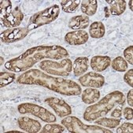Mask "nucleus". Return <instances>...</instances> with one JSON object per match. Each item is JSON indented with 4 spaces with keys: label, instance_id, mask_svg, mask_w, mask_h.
<instances>
[{
    "label": "nucleus",
    "instance_id": "f257e3e1",
    "mask_svg": "<svg viewBox=\"0 0 133 133\" xmlns=\"http://www.w3.org/2000/svg\"><path fill=\"white\" fill-rule=\"evenodd\" d=\"M68 56V51L61 46H38L27 50L20 56L6 62L5 68L11 72H21L34 66L39 61L43 59L60 60Z\"/></svg>",
    "mask_w": 133,
    "mask_h": 133
},
{
    "label": "nucleus",
    "instance_id": "f03ea898",
    "mask_svg": "<svg viewBox=\"0 0 133 133\" xmlns=\"http://www.w3.org/2000/svg\"><path fill=\"white\" fill-rule=\"evenodd\" d=\"M17 83L42 86L67 96H76L81 93V86L72 79L51 76L36 69H29L20 75L17 78Z\"/></svg>",
    "mask_w": 133,
    "mask_h": 133
},
{
    "label": "nucleus",
    "instance_id": "7ed1b4c3",
    "mask_svg": "<svg viewBox=\"0 0 133 133\" xmlns=\"http://www.w3.org/2000/svg\"><path fill=\"white\" fill-rule=\"evenodd\" d=\"M125 100L126 98L122 92L119 91H113L103 97L98 102L88 106L84 111V119L86 121L91 122L98 117H105L117 105H123Z\"/></svg>",
    "mask_w": 133,
    "mask_h": 133
},
{
    "label": "nucleus",
    "instance_id": "20e7f679",
    "mask_svg": "<svg viewBox=\"0 0 133 133\" xmlns=\"http://www.w3.org/2000/svg\"><path fill=\"white\" fill-rule=\"evenodd\" d=\"M61 123L72 133H113L111 130H108L99 125L85 124L79 118L73 116H67Z\"/></svg>",
    "mask_w": 133,
    "mask_h": 133
},
{
    "label": "nucleus",
    "instance_id": "39448f33",
    "mask_svg": "<svg viewBox=\"0 0 133 133\" xmlns=\"http://www.w3.org/2000/svg\"><path fill=\"white\" fill-rule=\"evenodd\" d=\"M60 14V7L58 5H54L39 11L32 15L29 20L27 28L29 31L38 29L45 24H48L55 21Z\"/></svg>",
    "mask_w": 133,
    "mask_h": 133
},
{
    "label": "nucleus",
    "instance_id": "423d86ee",
    "mask_svg": "<svg viewBox=\"0 0 133 133\" xmlns=\"http://www.w3.org/2000/svg\"><path fill=\"white\" fill-rule=\"evenodd\" d=\"M39 68L48 74L68 76L72 69V62L69 58H64L61 62H55L51 60L42 61L39 63Z\"/></svg>",
    "mask_w": 133,
    "mask_h": 133
},
{
    "label": "nucleus",
    "instance_id": "0eeeda50",
    "mask_svg": "<svg viewBox=\"0 0 133 133\" xmlns=\"http://www.w3.org/2000/svg\"><path fill=\"white\" fill-rule=\"evenodd\" d=\"M20 114H30L36 117H39L43 121L46 123H54L56 121L55 116L46 108L33 103H21L17 106Z\"/></svg>",
    "mask_w": 133,
    "mask_h": 133
},
{
    "label": "nucleus",
    "instance_id": "6e6552de",
    "mask_svg": "<svg viewBox=\"0 0 133 133\" xmlns=\"http://www.w3.org/2000/svg\"><path fill=\"white\" fill-rule=\"evenodd\" d=\"M45 102L55 110L59 117H65L72 114V109L69 105L61 98L50 97L46 98Z\"/></svg>",
    "mask_w": 133,
    "mask_h": 133
},
{
    "label": "nucleus",
    "instance_id": "1a4fd4ad",
    "mask_svg": "<svg viewBox=\"0 0 133 133\" xmlns=\"http://www.w3.org/2000/svg\"><path fill=\"white\" fill-rule=\"evenodd\" d=\"M29 32V30L28 28H14L6 29L3 32H2L0 35L1 41L3 43H15L17 41H20L23 39L24 37H26Z\"/></svg>",
    "mask_w": 133,
    "mask_h": 133
},
{
    "label": "nucleus",
    "instance_id": "9d476101",
    "mask_svg": "<svg viewBox=\"0 0 133 133\" xmlns=\"http://www.w3.org/2000/svg\"><path fill=\"white\" fill-rule=\"evenodd\" d=\"M24 19V14L18 8H14L10 14L1 17V25L3 27L14 29L17 28Z\"/></svg>",
    "mask_w": 133,
    "mask_h": 133
},
{
    "label": "nucleus",
    "instance_id": "9b49d317",
    "mask_svg": "<svg viewBox=\"0 0 133 133\" xmlns=\"http://www.w3.org/2000/svg\"><path fill=\"white\" fill-rule=\"evenodd\" d=\"M79 82L83 87L101 88L105 84V78L102 75L95 72H89L79 78Z\"/></svg>",
    "mask_w": 133,
    "mask_h": 133
},
{
    "label": "nucleus",
    "instance_id": "f8f14e48",
    "mask_svg": "<svg viewBox=\"0 0 133 133\" xmlns=\"http://www.w3.org/2000/svg\"><path fill=\"white\" fill-rule=\"evenodd\" d=\"M89 36L84 30H75L68 32L65 36L66 43L72 46L82 45L88 42Z\"/></svg>",
    "mask_w": 133,
    "mask_h": 133
},
{
    "label": "nucleus",
    "instance_id": "ddd939ff",
    "mask_svg": "<svg viewBox=\"0 0 133 133\" xmlns=\"http://www.w3.org/2000/svg\"><path fill=\"white\" fill-rule=\"evenodd\" d=\"M19 128L29 133H37L41 130V124L29 117H21L17 121Z\"/></svg>",
    "mask_w": 133,
    "mask_h": 133
},
{
    "label": "nucleus",
    "instance_id": "4468645a",
    "mask_svg": "<svg viewBox=\"0 0 133 133\" xmlns=\"http://www.w3.org/2000/svg\"><path fill=\"white\" fill-rule=\"evenodd\" d=\"M111 64V58L108 56H94L91 59V68L95 72L105 71Z\"/></svg>",
    "mask_w": 133,
    "mask_h": 133
},
{
    "label": "nucleus",
    "instance_id": "2eb2a0df",
    "mask_svg": "<svg viewBox=\"0 0 133 133\" xmlns=\"http://www.w3.org/2000/svg\"><path fill=\"white\" fill-rule=\"evenodd\" d=\"M89 25V17L86 15H78L72 17L68 24L71 29H84Z\"/></svg>",
    "mask_w": 133,
    "mask_h": 133
},
{
    "label": "nucleus",
    "instance_id": "dca6fc26",
    "mask_svg": "<svg viewBox=\"0 0 133 133\" xmlns=\"http://www.w3.org/2000/svg\"><path fill=\"white\" fill-rule=\"evenodd\" d=\"M88 69V58L86 57L77 58L73 62V73L75 76H79L87 72Z\"/></svg>",
    "mask_w": 133,
    "mask_h": 133
},
{
    "label": "nucleus",
    "instance_id": "f3484780",
    "mask_svg": "<svg viewBox=\"0 0 133 133\" xmlns=\"http://www.w3.org/2000/svg\"><path fill=\"white\" fill-rule=\"evenodd\" d=\"M100 98V92L95 88H87L82 92V101L88 105L93 104L98 101Z\"/></svg>",
    "mask_w": 133,
    "mask_h": 133
},
{
    "label": "nucleus",
    "instance_id": "a211bd4d",
    "mask_svg": "<svg viewBox=\"0 0 133 133\" xmlns=\"http://www.w3.org/2000/svg\"><path fill=\"white\" fill-rule=\"evenodd\" d=\"M110 3V14L114 16H119L122 14L126 10V2L124 0H115V1H106Z\"/></svg>",
    "mask_w": 133,
    "mask_h": 133
},
{
    "label": "nucleus",
    "instance_id": "6ab92c4d",
    "mask_svg": "<svg viewBox=\"0 0 133 133\" xmlns=\"http://www.w3.org/2000/svg\"><path fill=\"white\" fill-rule=\"evenodd\" d=\"M105 32V25L101 21L93 22L89 28L90 36L94 39H100L104 36Z\"/></svg>",
    "mask_w": 133,
    "mask_h": 133
},
{
    "label": "nucleus",
    "instance_id": "aec40b11",
    "mask_svg": "<svg viewBox=\"0 0 133 133\" xmlns=\"http://www.w3.org/2000/svg\"><path fill=\"white\" fill-rule=\"evenodd\" d=\"M81 11L86 16H93L98 8V2L96 0H84L81 1Z\"/></svg>",
    "mask_w": 133,
    "mask_h": 133
},
{
    "label": "nucleus",
    "instance_id": "412c9836",
    "mask_svg": "<svg viewBox=\"0 0 133 133\" xmlns=\"http://www.w3.org/2000/svg\"><path fill=\"white\" fill-rule=\"evenodd\" d=\"M121 123V119L119 118H109V117H101L98 118L97 121H95V124L97 125H101L103 127H106L109 128H115Z\"/></svg>",
    "mask_w": 133,
    "mask_h": 133
},
{
    "label": "nucleus",
    "instance_id": "4be33fe9",
    "mask_svg": "<svg viewBox=\"0 0 133 133\" xmlns=\"http://www.w3.org/2000/svg\"><path fill=\"white\" fill-rule=\"evenodd\" d=\"M81 3V1H79V0H65V1H61L62 10L66 13H74Z\"/></svg>",
    "mask_w": 133,
    "mask_h": 133
},
{
    "label": "nucleus",
    "instance_id": "5701e85b",
    "mask_svg": "<svg viewBox=\"0 0 133 133\" xmlns=\"http://www.w3.org/2000/svg\"><path fill=\"white\" fill-rule=\"evenodd\" d=\"M16 78V75L14 73L8 72H0V87L3 88L10 84H11Z\"/></svg>",
    "mask_w": 133,
    "mask_h": 133
},
{
    "label": "nucleus",
    "instance_id": "b1692460",
    "mask_svg": "<svg viewBox=\"0 0 133 133\" xmlns=\"http://www.w3.org/2000/svg\"><path fill=\"white\" fill-rule=\"evenodd\" d=\"M112 68L117 72H125L128 69L127 62L122 57H117L112 61Z\"/></svg>",
    "mask_w": 133,
    "mask_h": 133
},
{
    "label": "nucleus",
    "instance_id": "393cba45",
    "mask_svg": "<svg viewBox=\"0 0 133 133\" xmlns=\"http://www.w3.org/2000/svg\"><path fill=\"white\" fill-rule=\"evenodd\" d=\"M65 128L58 124H46L41 130L42 133H58L63 132Z\"/></svg>",
    "mask_w": 133,
    "mask_h": 133
},
{
    "label": "nucleus",
    "instance_id": "a878e982",
    "mask_svg": "<svg viewBox=\"0 0 133 133\" xmlns=\"http://www.w3.org/2000/svg\"><path fill=\"white\" fill-rule=\"evenodd\" d=\"M0 10H1V14L0 16L3 17L10 14L12 10V3L9 0H2L0 1Z\"/></svg>",
    "mask_w": 133,
    "mask_h": 133
},
{
    "label": "nucleus",
    "instance_id": "bb28decb",
    "mask_svg": "<svg viewBox=\"0 0 133 133\" xmlns=\"http://www.w3.org/2000/svg\"><path fill=\"white\" fill-rule=\"evenodd\" d=\"M117 133H131L133 131V124L131 123H124L116 130Z\"/></svg>",
    "mask_w": 133,
    "mask_h": 133
},
{
    "label": "nucleus",
    "instance_id": "cd10ccee",
    "mask_svg": "<svg viewBox=\"0 0 133 133\" xmlns=\"http://www.w3.org/2000/svg\"><path fill=\"white\" fill-rule=\"evenodd\" d=\"M124 60L127 61L130 65H133V46H130L124 50Z\"/></svg>",
    "mask_w": 133,
    "mask_h": 133
},
{
    "label": "nucleus",
    "instance_id": "c85d7f7f",
    "mask_svg": "<svg viewBox=\"0 0 133 133\" xmlns=\"http://www.w3.org/2000/svg\"><path fill=\"white\" fill-rule=\"evenodd\" d=\"M124 81L125 83H127L130 87H133V69L128 70L124 75Z\"/></svg>",
    "mask_w": 133,
    "mask_h": 133
},
{
    "label": "nucleus",
    "instance_id": "c756f323",
    "mask_svg": "<svg viewBox=\"0 0 133 133\" xmlns=\"http://www.w3.org/2000/svg\"><path fill=\"white\" fill-rule=\"evenodd\" d=\"M110 116L112 117H114V118H119V119H121V117L122 116V105H117L116 108L111 112Z\"/></svg>",
    "mask_w": 133,
    "mask_h": 133
},
{
    "label": "nucleus",
    "instance_id": "7c9ffc66",
    "mask_svg": "<svg viewBox=\"0 0 133 133\" xmlns=\"http://www.w3.org/2000/svg\"><path fill=\"white\" fill-rule=\"evenodd\" d=\"M122 114L124 115V117L128 120V121H130V120H132L133 117H132V109L131 107H125L124 110H122Z\"/></svg>",
    "mask_w": 133,
    "mask_h": 133
},
{
    "label": "nucleus",
    "instance_id": "2f4dec72",
    "mask_svg": "<svg viewBox=\"0 0 133 133\" xmlns=\"http://www.w3.org/2000/svg\"><path fill=\"white\" fill-rule=\"evenodd\" d=\"M127 101H128V104L132 107L133 106V89L130 90L127 95Z\"/></svg>",
    "mask_w": 133,
    "mask_h": 133
},
{
    "label": "nucleus",
    "instance_id": "473e14b6",
    "mask_svg": "<svg viewBox=\"0 0 133 133\" xmlns=\"http://www.w3.org/2000/svg\"><path fill=\"white\" fill-rule=\"evenodd\" d=\"M104 13H105V17L106 18L110 17V9H109L108 6H105V7L104 8Z\"/></svg>",
    "mask_w": 133,
    "mask_h": 133
},
{
    "label": "nucleus",
    "instance_id": "72a5a7b5",
    "mask_svg": "<svg viewBox=\"0 0 133 133\" xmlns=\"http://www.w3.org/2000/svg\"><path fill=\"white\" fill-rule=\"evenodd\" d=\"M132 3H133L132 0H130V1H129V3H128V5H129V8H130V10H131V11L133 10V7H132Z\"/></svg>",
    "mask_w": 133,
    "mask_h": 133
},
{
    "label": "nucleus",
    "instance_id": "f704fd0d",
    "mask_svg": "<svg viewBox=\"0 0 133 133\" xmlns=\"http://www.w3.org/2000/svg\"><path fill=\"white\" fill-rule=\"evenodd\" d=\"M3 61H4V59H3V57H1V65L3 64Z\"/></svg>",
    "mask_w": 133,
    "mask_h": 133
},
{
    "label": "nucleus",
    "instance_id": "c9c22d12",
    "mask_svg": "<svg viewBox=\"0 0 133 133\" xmlns=\"http://www.w3.org/2000/svg\"><path fill=\"white\" fill-rule=\"evenodd\" d=\"M8 132H20L18 131H8Z\"/></svg>",
    "mask_w": 133,
    "mask_h": 133
}]
</instances>
